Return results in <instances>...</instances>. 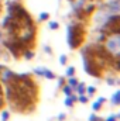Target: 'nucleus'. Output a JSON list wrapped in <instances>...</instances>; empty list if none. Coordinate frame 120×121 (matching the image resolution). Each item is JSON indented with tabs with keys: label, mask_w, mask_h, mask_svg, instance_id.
<instances>
[{
	"label": "nucleus",
	"mask_w": 120,
	"mask_h": 121,
	"mask_svg": "<svg viewBox=\"0 0 120 121\" xmlns=\"http://www.w3.org/2000/svg\"><path fill=\"white\" fill-rule=\"evenodd\" d=\"M75 89H76V93H78V94H83V91H85V85L78 82V85H76Z\"/></svg>",
	"instance_id": "obj_5"
},
{
	"label": "nucleus",
	"mask_w": 120,
	"mask_h": 121,
	"mask_svg": "<svg viewBox=\"0 0 120 121\" xmlns=\"http://www.w3.org/2000/svg\"><path fill=\"white\" fill-rule=\"evenodd\" d=\"M89 121H99V117H96L95 114H92V116L89 117Z\"/></svg>",
	"instance_id": "obj_16"
},
{
	"label": "nucleus",
	"mask_w": 120,
	"mask_h": 121,
	"mask_svg": "<svg viewBox=\"0 0 120 121\" xmlns=\"http://www.w3.org/2000/svg\"><path fill=\"white\" fill-rule=\"evenodd\" d=\"M106 100H105V97H100L99 100H96L95 103H93V106H92V108L95 110V111H97V110H100V107H102V104L105 103Z\"/></svg>",
	"instance_id": "obj_3"
},
{
	"label": "nucleus",
	"mask_w": 120,
	"mask_h": 121,
	"mask_svg": "<svg viewBox=\"0 0 120 121\" xmlns=\"http://www.w3.org/2000/svg\"><path fill=\"white\" fill-rule=\"evenodd\" d=\"M65 75H66V76H69V78H71V76H74V75H75V68H74V66H69V68L66 69Z\"/></svg>",
	"instance_id": "obj_8"
},
{
	"label": "nucleus",
	"mask_w": 120,
	"mask_h": 121,
	"mask_svg": "<svg viewBox=\"0 0 120 121\" xmlns=\"http://www.w3.org/2000/svg\"><path fill=\"white\" fill-rule=\"evenodd\" d=\"M32 56H34V54H32L31 51H27V54H26V58H27V59H30V58H32Z\"/></svg>",
	"instance_id": "obj_17"
},
{
	"label": "nucleus",
	"mask_w": 120,
	"mask_h": 121,
	"mask_svg": "<svg viewBox=\"0 0 120 121\" xmlns=\"http://www.w3.org/2000/svg\"><path fill=\"white\" fill-rule=\"evenodd\" d=\"M117 118H119V114H115V116H109L106 121H117Z\"/></svg>",
	"instance_id": "obj_11"
},
{
	"label": "nucleus",
	"mask_w": 120,
	"mask_h": 121,
	"mask_svg": "<svg viewBox=\"0 0 120 121\" xmlns=\"http://www.w3.org/2000/svg\"><path fill=\"white\" fill-rule=\"evenodd\" d=\"M95 91H96V89H95V87H92V86H89V87H88V94H89V96H92Z\"/></svg>",
	"instance_id": "obj_14"
},
{
	"label": "nucleus",
	"mask_w": 120,
	"mask_h": 121,
	"mask_svg": "<svg viewBox=\"0 0 120 121\" xmlns=\"http://www.w3.org/2000/svg\"><path fill=\"white\" fill-rule=\"evenodd\" d=\"M50 27H51L52 30H57V28H58V23H57V21H51V23H50Z\"/></svg>",
	"instance_id": "obj_12"
},
{
	"label": "nucleus",
	"mask_w": 120,
	"mask_h": 121,
	"mask_svg": "<svg viewBox=\"0 0 120 121\" xmlns=\"http://www.w3.org/2000/svg\"><path fill=\"white\" fill-rule=\"evenodd\" d=\"M78 100H79L81 103H88V97H86V96H83V94H79Z\"/></svg>",
	"instance_id": "obj_10"
},
{
	"label": "nucleus",
	"mask_w": 120,
	"mask_h": 121,
	"mask_svg": "<svg viewBox=\"0 0 120 121\" xmlns=\"http://www.w3.org/2000/svg\"><path fill=\"white\" fill-rule=\"evenodd\" d=\"M119 91H115L113 93V96H112V103L115 104V106H119Z\"/></svg>",
	"instance_id": "obj_6"
},
{
	"label": "nucleus",
	"mask_w": 120,
	"mask_h": 121,
	"mask_svg": "<svg viewBox=\"0 0 120 121\" xmlns=\"http://www.w3.org/2000/svg\"><path fill=\"white\" fill-rule=\"evenodd\" d=\"M64 118H65V116H64V114H60V117H58V120H60V121H62Z\"/></svg>",
	"instance_id": "obj_19"
},
{
	"label": "nucleus",
	"mask_w": 120,
	"mask_h": 121,
	"mask_svg": "<svg viewBox=\"0 0 120 121\" xmlns=\"http://www.w3.org/2000/svg\"><path fill=\"white\" fill-rule=\"evenodd\" d=\"M76 85H78V79H76V78H74V76H71V78L68 79V86H71L72 89H75V87H76Z\"/></svg>",
	"instance_id": "obj_4"
},
{
	"label": "nucleus",
	"mask_w": 120,
	"mask_h": 121,
	"mask_svg": "<svg viewBox=\"0 0 120 121\" xmlns=\"http://www.w3.org/2000/svg\"><path fill=\"white\" fill-rule=\"evenodd\" d=\"M62 91H64L65 97H68V96H71V94H72V87L66 85V86H64V89H62Z\"/></svg>",
	"instance_id": "obj_7"
},
{
	"label": "nucleus",
	"mask_w": 120,
	"mask_h": 121,
	"mask_svg": "<svg viewBox=\"0 0 120 121\" xmlns=\"http://www.w3.org/2000/svg\"><path fill=\"white\" fill-rule=\"evenodd\" d=\"M78 28L79 27H74V26H69L68 27V44H69V47L71 48H76L79 44H81V41L83 39L82 37H83V32H78Z\"/></svg>",
	"instance_id": "obj_2"
},
{
	"label": "nucleus",
	"mask_w": 120,
	"mask_h": 121,
	"mask_svg": "<svg viewBox=\"0 0 120 121\" xmlns=\"http://www.w3.org/2000/svg\"><path fill=\"white\" fill-rule=\"evenodd\" d=\"M44 76H45L47 79H55V75H54V73H52V72H51L50 69H47V70H45Z\"/></svg>",
	"instance_id": "obj_9"
},
{
	"label": "nucleus",
	"mask_w": 120,
	"mask_h": 121,
	"mask_svg": "<svg viewBox=\"0 0 120 121\" xmlns=\"http://www.w3.org/2000/svg\"><path fill=\"white\" fill-rule=\"evenodd\" d=\"M47 18H48V13H45V11H44V13H41V14H40V20H47Z\"/></svg>",
	"instance_id": "obj_13"
},
{
	"label": "nucleus",
	"mask_w": 120,
	"mask_h": 121,
	"mask_svg": "<svg viewBox=\"0 0 120 121\" xmlns=\"http://www.w3.org/2000/svg\"><path fill=\"white\" fill-rule=\"evenodd\" d=\"M7 120H9V113L4 111V113H3V121H7Z\"/></svg>",
	"instance_id": "obj_18"
},
{
	"label": "nucleus",
	"mask_w": 120,
	"mask_h": 121,
	"mask_svg": "<svg viewBox=\"0 0 120 121\" xmlns=\"http://www.w3.org/2000/svg\"><path fill=\"white\" fill-rule=\"evenodd\" d=\"M107 52L110 55H115V58L117 59L119 56V30H115L113 34H110L106 39V44H105Z\"/></svg>",
	"instance_id": "obj_1"
},
{
	"label": "nucleus",
	"mask_w": 120,
	"mask_h": 121,
	"mask_svg": "<svg viewBox=\"0 0 120 121\" xmlns=\"http://www.w3.org/2000/svg\"><path fill=\"white\" fill-rule=\"evenodd\" d=\"M65 62H66V56H65V55H61L60 63H61V65H65Z\"/></svg>",
	"instance_id": "obj_15"
}]
</instances>
